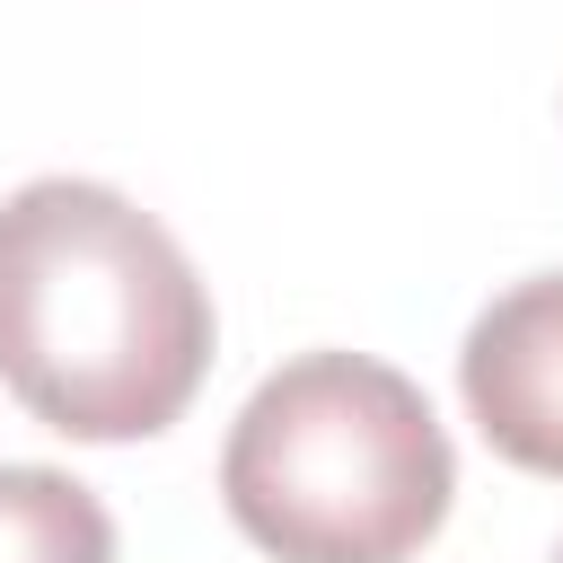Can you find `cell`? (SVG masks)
Returning <instances> with one entry per match:
<instances>
[{
	"label": "cell",
	"mask_w": 563,
	"mask_h": 563,
	"mask_svg": "<svg viewBox=\"0 0 563 563\" xmlns=\"http://www.w3.org/2000/svg\"><path fill=\"white\" fill-rule=\"evenodd\" d=\"M220 317L194 255L97 176H35L0 202V387L62 440L167 431Z\"/></svg>",
	"instance_id": "6da1fadb"
},
{
	"label": "cell",
	"mask_w": 563,
	"mask_h": 563,
	"mask_svg": "<svg viewBox=\"0 0 563 563\" xmlns=\"http://www.w3.org/2000/svg\"><path fill=\"white\" fill-rule=\"evenodd\" d=\"M220 501L273 563H405L457 501V449L405 369L299 352L238 405Z\"/></svg>",
	"instance_id": "7a4b0ae2"
},
{
	"label": "cell",
	"mask_w": 563,
	"mask_h": 563,
	"mask_svg": "<svg viewBox=\"0 0 563 563\" xmlns=\"http://www.w3.org/2000/svg\"><path fill=\"white\" fill-rule=\"evenodd\" d=\"M457 396L493 457L563 484V273L501 290L457 343Z\"/></svg>",
	"instance_id": "3957f363"
},
{
	"label": "cell",
	"mask_w": 563,
	"mask_h": 563,
	"mask_svg": "<svg viewBox=\"0 0 563 563\" xmlns=\"http://www.w3.org/2000/svg\"><path fill=\"white\" fill-rule=\"evenodd\" d=\"M0 563H114V510L62 466H0Z\"/></svg>",
	"instance_id": "277c9868"
},
{
	"label": "cell",
	"mask_w": 563,
	"mask_h": 563,
	"mask_svg": "<svg viewBox=\"0 0 563 563\" xmlns=\"http://www.w3.org/2000/svg\"><path fill=\"white\" fill-rule=\"evenodd\" d=\"M554 563H563V554H554Z\"/></svg>",
	"instance_id": "5b68a950"
}]
</instances>
